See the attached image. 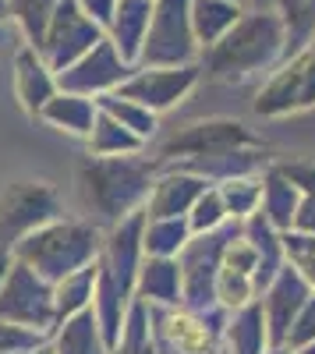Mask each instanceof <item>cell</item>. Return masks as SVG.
Masks as SVG:
<instances>
[{"label":"cell","instance_id":"e575fe53","mask_svg":"<svg viewBox=\"0 0 315 354\" xmlns=\"http://www.w3.org/2000/svg\"><path fill=\"white\" fill-rule=\"evenodd\" d=\"M75 4L89 15L96 25H103L106 28V21H110V15H113V8H117V0H75Z\"/></svg>","mask_w":315,"mask_h":354},{"label":"cell","instance_id":"2e32d148","mask_svg":"<svg viewBox=\"0 0 315 354\" xmlns=\"http://www.w3.org/2000/svg\"><path fill=\"white\" fill-rule=\"evenodd\" d=\"M15 93L28 117H39V110L61 93L57 88V75L46 68V61L32 46H21L15 53Z\"/></svg>","mask_w":315,"mask_h":354},{"label":"cell","instance_id":"d590c367","mask_svg":"<svg viewBox=\"0 0 315 354\" xmlns=\"http://www.w3.org/2000/svg\"><path fill=\"white\" fill-rule=\"evenodd\" d=\"M11 266H15V255L11 252H0V287H4L8 273H11Z\"/></svg>","mask_w":315,"mask_h":354},{"label":"cell","instance_id":"7a4b0ae2","mask_svg":"<svg viewBox=\"0 0 315 354\" xmlns=\"http://www.w3.org/2000/svg\"><path fill=\"white\" fill-rule=\"evenodd\" d=\"M78 192L103 220H124L153 192V163L138 156H85L75 167Z\"/></svg>","mask_w":315,"mask_h":354},{"label":"cell","instance_id":"b9f144b4","mask_svg":"<svg viewBox=\"0 0 315 354\" xmlns=\"http://www.w3.org/2000/svg\"><path fill=\"white\" fill-rule=\"evenodd\" d=\"M301 354H315V340H312V344H308V347H305Z\"/></svg>","mask_w":315,"mask_h":354},{"label":"cell","instance_id":"7402d4cb","mask_svg":"<svg viewBox=\"0 0 315 354\" xmlns=\"http://www.w3.org/2000/svg\"><path fill=\"white\" fill-rule=\"evenodd\" d=\"M96 273H99V259L82 266V270L68 273L64 280L53 283V312H57V326L68 322L71 315L85 312V305L93 301V290H96Z\"/></svg>","mask_w":315,"mask_h":354},{"label":"cell","instance_id":"52a82bcc","mask_svg":"<svg viewBox=\"0 0 315 354\" xmlns=\"http://www.w3.org/2000/svg\"><path fill=\"white\" fill-rule=\"evenodd\" d=\"M238 149H259V138H255L241 121L213 117V121H195V124L174 131L160 145V160L191 163V160H213V156H223V153H238Z\"/></svg>","mask_w":315,"mask_h":354},{"label":"cell","instance_id":"ee69618b","mask_svg":"<svg viewBox=\"0 0 315 354\" xmlns=\"http://www.w3.org/2000/svg\"><path fill=\"white\" fill-rule=\"evenodd\" d=\"M0 39H4V32H0Z\"/></svg>","mask_w":315,"mask_h":354},{"label":"cell","instance_id":"603a6c76","mask_svg":"<svg viewBox=\"0 0 315 354\" xmlns=\"http://www.w3.org/2000/svg\"><path fill=\"white\" fill-rule=\"evenodd\" d=\"M280 177L298 188V213H294V230L298 234H315V163L294 160V163H276L273 167Z\"/></svg>","mask_w":315,"mask_h":354},{"label":"cell","instance_id":"5b68a950","mask_svg":"<svg viewBox=\"0 0 315 354\" xmlns=\"http://www.w3.org/2000/svg\"><path fill=\"white\" fill-rule=\"evenodd\" d=\"M61 220V192L50 181H11L0 195V252H15L32 230Z\"/></svg>","mask_w":315,"mask_h":354},{"label":"cell","instance_id":"f546056e","mask_svg":"<svg viewBox=\"0 0 315 354\" xmlns=\"http://www.w3.org/2000/svg\"><path fill=\"white\" fill-rule=\"evenodd\" d=\"M57 4H61V0H8V18L21 28L25 46L39 50V43H43V36H46V25H50Z\"/></svg>","mask_w":315,"mask_h":354},{"label":"cell","instance_id":"277c9868","mask_svg":"<svg viewBox=\"0 0 315 354\" xmlns=\"http://www.w3.org/2000/svg\"><path fill=\"white\" fill-rule=\"evenodd\" d=\"M191 0H153L149 32L138 53V68H184L198 64V43L191 32Z\"/></svg>","mask_w":315,"mask_h":354},{"label":"cell","instance_id":"d6a6232c","mask_svg":"<svg viewBox=\"0 0 315 354\" xmlns=\"http://www.w3.org/2000/svg\"><path fill=\"white\" fill-rule=\"evenodd\" d=\"M312 340H315V294H308V301H305L301 312L294 315V322H291V330H287V340H283V347L305 351Z\"/></svg>","mask_w":315,"mask_h":354},{"label":"cell","instance_id":"6da1fadb","mask_svg":"<svg viewBox=\"0 0 315 354\" xmlns=\"http://www.w3.org/2000/svg\"><path fill=\"white\" fill-rule=\"evenodd\" d=\"M287 57V32L276 11H245L227 36H220L213 46L198 53L202 75L227 82V85H245L259 75H269L283 64Z\"/></svg>","mask_w":315,"mask_h":354},{"label":"cell","instance_id":"30bf717a","mask_svg":"<svg viewBox=\"0 0 315 354\" xmlns=\"http://www.w3.org/2000/svg\"><path fill=\"white\" fill-rule=\"evenodd\" d=\"M103 25H96L89 15H85L75 0H61L46 25V36L39 43V57L46 61V68L53 75H61L64 68H71L82 53H89L99 39H103Z\"/></svg>","mask_w":315,"mask_h":354},{"label":"cell","instance_id":"d4e9b609","mask_svg":"<svg viewBox=\"0 0 315 354\" xmlns=\"http://www.w3.org/2000/svg\"><path fill=\"white\" fill-rule=\"evenodd\" d=\"M262 213L276 230H291L294 227V213H298V188L280 177L273 167L266 170V181H262Z\"/></svg>","mask_w":315,"mask_h":354},{"label":"cell","instance_id":"cb8c5ba5","mask_svg":"<svg viewBox=\"0 0 315 354\" xmlns=\"http://www.w3.org/2000/svg\"><path fill=\"white\" fill-rule=\"evenodd\" d=\"M227 337H231V354H266V319H262V305L248 301L241 308H234V319L227 322Z\"/></svg>","mask_w":315,"mask_h":354},{"label":"cell","instance_id":"4fadbf2b","mask_svg":"<svg viewBox=\"0 0 315 354\" xmlns=\"http://www.w3.org/2000/svg\"><path fill=\"white\" fill-rule=\"evenodd\" d=\"M312 287L301 280V273L294 270L291 262L280 266V273L273 277V283L266 287V298H262V319H266V340L273 347H283L287 340V330L294 315L301 312V305L308 301Z\"/></svg>","mask_w":315,"mask_h":354},{"label":"cell","instance_id":"60d3db41","mask_svg":"<svg viewBox=\"0 0 315 354\" xmlns=\"http://www.w3.org/2000/svg\"><path fill=\"white\" fill-rule=\"evenodd\" d=\"M142 354H156V347H153V340H149L146 347H142Z\"/></svg>","mask_w":315,"mask_h":354},{"label":"cell","instance_id":"f1b7e54d","mask_svg":"<svg viewBox=\"0 0 315 354\" xmlns=\"http://www.w3.org/2000/svg\"><path fill=\"white\" fill-rule=\"evenodd\" d=\"M273 11L287 32V57L315 36V0H273ZM283 57V61H287Z\"/></svg>","mask_w":315,"mask_h":354},{"label":"cell","instance_id":"5bb4252c","mask_svg":"<svg viewBox=\"0 0 315 354\" xmlns=\"http://www.w3.org/2000/svg\"><path fill=\"white\" fill-rule=\"evenodd\" d=\"M156 333L170 354H216L220 322H213V308L206 315L198 312H160L156 315Z\"/></svg>","mask_w":315,"mask_h":354},{"label":"cell","instance_id":"74e56055","mask_svg":"<svg viewBox=\"0 0 315 354\" xmlns=\"http://www.w3.org/2000/svg\"><path fill=\"white\" fill-rule=\"evenodd\" d=\"M25 354H57L50 344H39V347H32V351H25Z\"/></svg>","mask_w":315,"mask_h":354},{"label":"cell","instance_id":"4316f807","mask_svg":"<svg viewBox=\"0 0 315 354\" xmlns=\"http://www.w3.org/2000/svg\"><path fill=\"white\" fill-rule=\"evenodd\" d=\"M191 238V227L184 216L174 220H146L142 230V252L146 255H160V259H174Z\"/></svg>","mask_w":315,"mask_h":354},{"label":"cell","instance_id":"ba28073f","mask_svg":"<svg viewBox=\"0 0 315 354\" xmlns=\"http://www.w3.org/2000/svg\"><path fill=\"white\" fill-rule=\"evenodd\" d=\"M238 223L234 227H216L209 234H198V238L181 248V301H188L191 312H209L216 301V270H220V259L227 241L234 238Z\"/></svg>","mask_w":315,"mask_h":354},{"label":"cell","instance_id":"ab89813d","mask_svg":"<svg viewBox=\"0 0 315 354\" xmlns=\"http://www.w3.org/2000/svg\"><path fill=\"white\" fill-rule=\"evenodd\" d=\"M8 18V0H0V21Z\"/></svg>","mask_w":315,"mask_h":354},{"label":"cell","instance_id":"e0dca14e","mask_svg":"<svg viewBox=\"0 0 315 354\" xmlns=\"http://www.w3.org/2000/svg\"><path fill=\"white\" fill-rule=\"evenodd\" d=\"M149 18H153V0H117L110 21H106V39L117 46V53L131 68H138V53L149 32Z\"/></svg>","mask_w":315,"mask_h":354},{"label":"cell","instance_id":"1f68e13d","mask_svg":"<svg viewBox=\"0 0 315 354\" xmlns=\"http://www.w3.org/2000/svg\"><path fill=\"white\" fill-rule=\"evenodd\" d=\"M188 213H191V216H188L191 234H209V230L223 227V220H227L223 198H220V192H216V188H206L202 195L195 198V205H191Z\"/></svg>","mask_w":315,"mask_h":354},{"label":"cell","instance_id":"3957f363","mask_svg":"<svg viewBox=\"0 0 315 354\" xmlns=\"http://www.w3.org/2000/svg\"><path fill=\"white\" fill-rule=\"evenodd\" d=\"M99 252H103V241L93 223L53 220V223L32 230L28 238H21L11 255H15V262H25L46 283H57L68 273L82 270V266L96 262Z\"/></svg>","mask_w":315,"mask_h":354},{"label":"cell","instance_id":"83f0119b","mask_svg":"<svg viewBox=\"0 0 315 354\" xmlns=\"http://www.w3.org/2000/svg\"><path fill=\"white\" fill-rule=\"evenodd\" d=\"M96 106L106 117H113L121 128H128L131 135H138L142 142H149L156 135V113L146 110V106H138L135 100H124L117 93H103V96H96Z\"/></svg>","mask_w":315,"mask_h":354},{"label":"cell","instance_id":"836d02e7","mask_svg":"<svg viewBox=\"0 0 315 354\" xmlns=\"http://www.w3.org/2000/svg\"><path fill=\"white\" fill-rule=\"evenodd\" d=\"M46 333L25 330V326H11V322H0V354H25L43 344Z\"/></svg>","mask_w":315,"mask_h":354},{"label":"cell","instance_id":"ffe728a7","mask_svg":"<svg viewBox=\"0 0 315 354\" xmlns=\"http://www.w3.org/2000/svg\"><path fill=\"white\" fill-rule=\"evenodd\" d=\"M248 8L238 0H191V32L198 43V53L206 46H213L220 36H227L234 28V21L245 15Z\"/></svg>","mask_w":315,"mask_h":354},{"label":"cell","instance_id":"7bdbcfd3","mask_svg":"<svg viewBox=\"0 0 315 354\" xmlns=\"http://www.w3.org/2000/svg\"><path fill=\"white\" fill-rule=\"evenodd\" d=\"M238 4H245V0H238ZM245 8H248V4H245Z\"/></svg>","mask_w":315,"mask_h":354},{"label":"cell","instance_id":"9c48e42d","mask_svg":"<svg viewBox=\"0 0 315 354\" xmlns=\"http://www.w3.org/2000/svg\"><path fill=\"white\" fill-rule=\"evenodd\" d=\"M0 322L25 326L36 333H53L57 330L53 283L36 277L25 262H15L4 287H0Z\"/></svg>","mask_w":315,"mask_h":354},{"label":"cell","instance_id":"f35d334b","mask_svg":"<svg viewBox=\"0 0 315 354\" xmlns=\"http://www.w3.org/2000/svg\"><path fill=\"white\" fill-rule=\"evenodd\" d=\"M266 354H298V351H291V347H273V351H266Z\"/></svg>","mask_w":315,"mask_h":354},{"label":"cell","instance_id":"ac0fdd59","mask_svg":"<svg viewBox=\"0 0 315 354\" xmlns=\"http://www.w3.org/2000/svg\"><path fill=\"white\" fill-rule=\"evenodd\" d=\"M206 192V181L195 174H166L160 181H153V195H149V205H146V220H174V216H184L195 198Z\"/></svg>","mask_w":315,"mask_h":354},{"label":"cell","instance_id":"4dcf8cb0","mask_svg":"<svg viewBox=\"0 0 315 354\" xmlns=\"http://www.w3.org/2000/svg\"><path fill=\"white\" fill-rule=\"evenodd\" d=\"M220 198L227 216H251L262 202V181L255 177H231V181H220Z\"/></svg>","mask_w":315,"mask_h":354},{"label":"cell","instance_id":"9a60e30c","mask_svg":"<svg viewBox=\"0 0 315 354\" xmlns=\"http://www.w3.org/2000/svg\"><path fill=\"white\" fill-rule=\"evenodd\" d=\"M142 230H146V205L135 213H128L124 220L113 223L110 230V241L106 248L99 252L103 266L113 273V280L121 283V290L135 294V277H138V255H142Z\"/></svg>","mask_w":315,"mask_h":354},{"label":"cell","instance_id":"8d00e7d4","mask_svg":"<svg viewBox=\"0 0 315 354\" xmlns=\"http://www.w3.org/2000/svg\"><path fill=\"white\" fill-rule=\"evenodd\" d=\"M251 11H273V0H245Z\"/></svg>","mask_w":315,"mask_h":354},{"label":"cell","instance_id":"8fae6325","mask_svg":"<svg viewBox=\"0 0 315 354\" xmlns=\"http://www.w3.org/2000/svg\"><path fill=\"white\" fill-rule=\"evenodd\" d=\"M131 71L135 68L117 53V46L103 36L89 53H82L71 68H64L61 75H57V88H61V93H75V96L96 100L103 93H117V85Z\"/></svg>","mask_w":315,"mask_h":354},{"label":"cell","instance_id":"44dd1931","mask_svg":"<svg viewBox=\"0 0 315 354\" xmlns=\"http://www.w3.org/2000/svg\"><path fill=\"white\" fill-rule=\"evenodd\" d=\"M39 117H43L46 124L61 128V131H71V135L89 138L93 121H96V100L75 96V93H57V96L39 110Z\"/></svg>","mask_w":315,"mask_h":354},{"label":"cell","instance_id":"d6986e66","mask_svg":"<svg viewBox=\"0 0 315 354\" xmlns=\"http://www.w3.org/2000/svg\"><path fill=\"white\" fill-rule=\"evenodd\" d=\"M135 290L146 305H178L181 301V266L178 259H160L149 255L146 266H138Z\"/></svg>","mask_w":315,"mask_h":354},{"label":"cell","instance_id":"8992f818","mask_svg":"<svg viewBox=\"0 0 315 354\" xmlns=\"http://www.w3.org/2000/svg\"><path fill=\"white\" fill-rule=\"evenodd\" d=\"M315 106V36L294 50L276 71H269L266 85L255 96L259 117H283Z\"/></svg>","mask_w":315,"mask_h":354},{"label":"cell","instance_id":"484cf974","mask_svg":"<svg viewBox=\"0 0 315 354\" xmlns=\"http://www.w3.org/2000/svg\"><path fill=\"white\" fill-rule=\"evenodd\" d=\"M138 135H131L128 128H121L113 117H106L99 106H96V121H93V131H89V156H131L142 149Z\"/></svg>","mask_w":315,"mask_h":354},{"label":"cell","instance_id":"7c38bea8","mask_svg":"<svg viewBox=\"0 0 315 354\" xmlns=\"http://www.w3.org/2000/svg\"><path fill=\"white\" fill-rule=\"evenodd\" d=\"M202 78L198 64H184V68H135L121 85L117 96L135 100L138 106H146L153 113H163L170 106H178L191 88Z\"/></svg>","mask_w":315,"mask_h":354}]
</instances>
